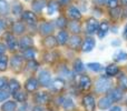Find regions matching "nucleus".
<instances>
[{
    "label": "nucleus",
    "mask_w": 127,
    "mask_h": 111,
    "mask_svg": "<svg viewBox=\"0 0 127 111\" xmlns=\"http://www.w3.org/2000/svg\"><path fill=\"white\" fill-rule=\"evenodd\" d=\"M10 66L13 72H16V73L21 72V70L24 69V59H22V57L19 55H13L10 59Z\"/></svg>",
    "instance_id": "f257e3e1"
},
{
    "label": "nucleus",
    "mask_w": 127,
    "mask_h": 111,
    "mask_svg": "<svg viewBox=\"0 0 127 111\" xmlns=\"http://www.w3.org/2000/svg\"><path fill=\"white\" fill-rule=\"evenodd\" d=\"M38 82L42 87H48L51 83V74L48 70H40L38 74Z\"/></svg>",
    "instance_id": "f03ea898"
},
{
    "label": "nucleus",
    "mask_w": 127,
    "mask_h": 111,
    "mask_svg": "<svg viewBox=\"0 0 127 111\" xmlns=\"http://www.w3.org/2000/svg\"><path fill=\"white\" fill-rule=\"evenodd\" d=\"M110 83L112 82H110L107 78L101 77L96 82V85H95V90H96L97 92H99V93H104V92H106L110 88Z\"/></svg>",
    "instance_id": "7ed1b4c3"
},
{
    "label": "nucleus",
    "mask_w": 127,
    "mask_h": 111,
    "mask_svg": "<svg viewBox=\"0 0 127 111\" xmlns=\"http://www.w3.org/2000/svg\"><path fill=\"white\" fill-rule=\"evenodd\" d=\"M4 40H6V44L9 48V50L16 51L18 48H19V42L17 41L15 36H12V33L7 32L6 35H4Z\"/></svg>",
    "instance_id": "20e7f679"
},
{
    "label": "nucleus",
    "mask_w": 127,
    "mask_h": 111,
    "mask_svg": "<svg viewBox=\"0 0 127 111\" xmlns=\"http://www.w3.org/2000/svg\"><path fill=\"white\" fill-rule=\"evenodd\" d=\"M98 27H99V23L95 18H89L87 19L86 21V32L88 35H94V33L97 32L98 30Z\"/></svg>",
    "instance_id": "39448f33"
},
{
    "label": "nucleus",
    "mask_w": 127,
    "mask_h": 111,
    "mask_svg": "<svg viewBox=\"0 0 127 111\" xmlns=\"http://www.w3.org/2000/svg\"><path fill=\"white\" fill-rule=\"evenodd\" d=\"M83 106L86 111H95L96 108V102H95V98L92 94H87L83 98Z\"/></svg>",
    "instance_id": "423d86ee"
},
{
    "label": "nucleus",
    "mask_w": 127,
    "mask_h": 111,
    "mask_svg": "<svg viewBox=\"0 0 127 111\" xmlns=\"http://www.w3.org/2000/svg\"><path fill=\"white\" fill-rule=\"evenodd\" d=\"M95 44H96V42H95L94 38L88 37V38H86V39L84 40V42L81 44V50H83L84 52H90V51L95 48Z\"/></svg>",
    "instance_id": "0eeeda50"
},
{
    "label": "nucleus",
    "mask_w": 127,
    "mask_h": 111,
    "mask_svg": "<svg viewBox=\"0 0 127 111\" xmlns=\"http://www.w3.org/2000/svg\"><path fill=\"white\" fill-rule=\"evenodd\" d=\"M38 87H39V82H38L37 79L32 78V77L27 79V81L25 82V89H26L28 92L36 91V90L38 89Z\"/></svg>",
    "instance_id": "6e6552de"
},
{
    "label": "nucleus",
    "mask_w": 127,
    "mask_h": 111,
    "mask_svg": "<svg viewBox=\"0 0 127 111\" xmlns=\"http://www.w3.org/2000/svg\"><path fill=\"white\" fill-rule=\"evenodd\" d=\"M39 30L42 36H49V35H51L54 31V24L49 21H44L40 24Z\"/></svg>",
    "instance_id": "1a4fd4ad"
},
{
    "label": "nucleus",
    "mask_w": 127,
    "mask_h": 111,
    "mask_svg": "<svg viewBox=\"0 0 127 111\" xmlns=\"http://www.w3.org/2000/svg\"><path fill=\"white\" fill-rule=\"evenodd\" d=\"M123 96H124L123 90L119 89V88H114V89H112L109 94H108V97L110 98V100H112L113 102H118V101H121Z\"/></svg>",
    "instance_id": "9d476101"
},
{
    "label": "nucleus",
    "mask_w": 127,
    "mask_h": 111,
    "mask_svg": "<svg viewBox=\"0 0 127 111\" xmlns=\"http://www.w3.org/2000/svg\"><path fill=\"white\" fill-rule=\"evenodd\" d=\"M33 100H35V102L37 103V105H46L49 101V94L44 91L37 92V93L35 94V97H33Z\"/></svg>",
    "instance_id": "9b49d317"
},
{
    "label": "nucleus",
    "mask_w": 127,
    "mask_h": 111,
    "mask_svg": "<svg viewBox=\"0 0 127 111\" xmlns=\"http://www.w3.org/2000/svg\"><path fill=\"white\" fill-rule=\"evenodd\" d=\"M32 44H33V40H32V38H30L29 36H24V37H21V39L19 40V48L21 49L22 51L28 48H31Z\"/></svg>",
    "instance_id": "f8f14e48"
},
{
    "label": "nucleus",
    "mask_w": 127,
    "mask_h": 111,
    "mask_svg": "<svg viewBox=\"0 0 127 111\" xmlns=\"http://www.w3.org/2000/svg\"><path fill=\"white\" fill-rule=\"evenodd\" d=\"M42 44H44V47L46 49H54V48H56V47H57V44H58L57 38L53 37V36H46V38H45Z\"/></svg>",
    "instance_id": "ddd939ff"
},
{
    "label": "nucleus",
    "mask_w": 127,
    "mask_h": 111,
    "mask_svg": "<svg viewBox=\"0 0 127 111\" xmlns=\"http://www.w3.org/2000/svg\"><path fill=\"white\" fill-rule=\"evenodd\" d=\"M50 88L53 91L55 92H60L65 88V81L60 78H57L50 83Z\"/></svg>",
    "instance_id": "4468645a"
},
{
    "label": "nucleus",
    "mask_w": 127,
    "mask_h": 111,
    "mask_svg": "<svg viewBox=\"0 0 127 111\" xmlns=\"http://www.w3.org/2000/svg\"><path fill=\"white\" fill-rule=\"evenodd\" d=\"M80 44H81V38L77 35L72 36L71 38L68 39V46H69V48L72 49V50L78 49V47L80 46Z\"/></svg>",
    "instance_id": "2eb2a0df"
},
{
    "label": "nucleus",
    "mask_w": 127,
    "mask_h": 111,
    "mask_svg": "<svg viewBox=\"0 0 127 111\" xmlns=\"http://www.w3.org/2000/svg\"><path fill=\"white\" fill-rule=\"evenodd\" d=\"M79 87L83 90L90 89V87H92V80H90L89 77L85 76V74L80 76V78H79Z\"/></svg>",
    "instance_id": "dca6fc26"
},
{
    "label": "nucleus",
    "mask_w": 127,
    "mask_h": 111,
    "mask_svg": "<svg viewBox=\"0 0 127 111\" xmlns=\"http://www.w3.org/2000/svg\"><path fill=\"white\" fill-rule=\"evenodd\" d=\"M108 30H109V24H108V22L103 21L99 23L98 30H97V35H98V37L101 39V38H104L108 33Z\"/></svg>",
    "instance_id": "f3484780"
},
{
    "label": "nucleus",
    "mask_w": 127,
    "mask_h": 111,
    "mask_svg": "<svg viewBox=\"0 0 127 111\" xmlns=\"http://www.w3.org/2000/svg\"><path fill=\"white\" fill-rule=\"evenodd\" d=\"M22 19L25 20L26 22H28V23H36L37 22V16L35 15L33 12H31V11H25V12H22Z\"/></svg>",
    "instance_id": "a211bd4d"
},
{
    "label": "nucleus",
    "mask_w": 127,
    "mask_h": 111,
    "mask_svg": "<svg viewBox=\"0 0 127 111\" xmlns=\"http://www.w3.org/2000/svg\"><path fill=\"white\" fill-rule=\"evenodd\" d=\"M67 13H68V17L72 20H78L81 18V13L76 7H69L67 10Z\"/></svg>",
    "instance_id": "6ab92c4d"
},
{
    "label": "nucleus",
    "mask_w": 127,
    "mask_h": 111,
    "mask_svg": "<svg viewBox=\"0 0 127 111\" xmlns=\"http://www.w3.org/2000/svg\"><path fill=\"white\" fill-rule=\"evenodd\" d=\"M25 30H26V27L22 22L17 21L12 24V32L15 35H22L25 32Z\"/></svg>",
    "instance_id": "aec40b11"
},
{
    "label": "nucleus",
    "mask_w": 127,
    "mask_h": 111,
    "mask_svg": "<svg viewBox=\"0 0 127 111\" xmlns=\"http://www.w3.org/2000/svg\"><path fill=\"white\" fill-rule=\"evenodd\" d=\"M47 6V1L46 0H35L32 2V9L36 12H41L42 9Z\"/></svg>",
    "instance_id": "412c9836"
},
{
    "label": "nucleus",
    "mask_w": 127,
    "mask_h": 111,
    "mask_svg": "<svg viewBox=\"0 0 127 111\" xmlns=\"http://www.w3.org/2000/svg\"><path fill=\"white\" fill-rule=\"evenodd\" d=\"M17 109V102L12 100H8L1 106L2 111H16Z\"/></svg>",
    "instance_id": "4be33fe9"
},
{
    "label": "nucleus",
    "mask_w": 127,
    "mask_h": 111,
    "mask_svg": "<svg viewBox=\"0 0 127 111\" xmlns=\"http://www.w3.org/2000/svg\"><path fill=\"white\" fill-rule=\"evenodd\" d=\"M68 39H69V36H68V32L65 30H62L58 32L57 35V41L59 44H66L68 42Z\"/></svg>",
    "instance_id": "5701e85b"
},
{
    "label": "nucleus",
    "mask_w": 127,
    "mask_h": 111,
    "mask_svg": "<svg viewBox=\"0 0 127 111\" xmlns=\"http://www.w3.org/2000/svg\"><path fill=\"white\" fill-rule=\"evenodd\" d=\"M57 11H58V3H57V1L53 0V1H50L49 3H47V15L53 16V15H55Z\"/></svg>",
    "instance_id": "b1692460"
},
{
    "label": "nucleus",
    "mask_w": 127,
    "mask_h": 111,
    "mask_svg": "<svg viewBox=\"0 0 127 111\" xmlns=\"http://www.w3.org/2000/svg\"><path fill=\"white\" fill-rule=\"evenodd\" d=\"M7 87H8L9 91L13 93V92L18 91V90L20 89V82L18 80H16V79H11V80H9Z\"/></svg>",
    "instance_id": "393cba45"
},
{
    "label": "nucleus",
    "mask_w": 127,
    "mask_h": 111,
    "mask_svg": "<svg viewBox=\"0 0 127 111\" xmlns=\"http://www.w3.org/2000/svg\"><path fill=\"white\" fill-rule=\"evenodd\" d=\"M36 55H37V51L31 47V48H28L26 50H24V58L27 59V60H35Z\"/></svg>",
    "instance_id": "a878e982"
},
{
    "label": "nucleus",
    "mask_w": 127,
    "mask_h": 111,
    "mask_svg": "<svg viewBox=\"0 0 127 111\" xmlns=\"http://www.w3.org/2000/svg\"><path fill=\"white\" fill-rule=\"evenodd\" d=\"M119 72V68L117 67L116 65H109L107 68H106V74H107L108 77H114L116 76L117 73Z\"/></svg>",
    "instance_id": "bb28decb"
},
{
    "label": "nucleus",
    "mask_w": 127,
    "mask_h": 111,
    "mask_svg": "<svg viewBox=\"0 0 127 111\" xmlns=\"http://www.w3.org/2000/svg\"><path fill=\"white\" fill-rule=\"evenodd\" d=\"M13 98L18 102H25L27 100V93L25 91H20V89L18 91L13 92Z\"/></svg>",
    "instance_id": "cd10ccee"
},
{
    "label": "nucleus",
    "mask_w": 127,
    "mask_h": 111,
    "mask_svg": "<svg viewBox=\"0 0 127 111\" xmlns=\"http://www.w3.org/2000/svg\"><path fill=\"white\" fill-rule=\"evenodd\" d=\"M112 102H113V101L110 100L109 97H105V98H101L100 100H99V102H98V107L100 108L101 110L107 109V108H109V107H110Z\"/></svg>",
    "instance_id": "c85d7f7f"
},
{
    "label": "nucleus",
    "mask_w": 127,
    "mask_h": 111,
    "mask_svg": "<svg viewBox=\"0 0 127 111\" xmlns=\"http://www.w3.org/2000/svg\"><path fill=\"white\" fill-rule=\"evenodd\" d=\"M60 105H62L64 107V109H66V110H70L75 107L74 102H72V100L70 98H62L60 99Z\"/></svg>",
    "instance_id": "c756f323"
},
{
    "label": "nucleus",
    "mask_w": 127,
    "mask_h": 111,
    "mask_svg": "<svg viewBox=\"0 0 127 111\" xmlns=\"http://www.w3.org/2000/svg\"><path fill=\"white\" fill-rule=\"evenodd\" d=\"M68 27H69V30L71 31L72 33H79L80 32V23L77 22L76 20H74V21L70 22V23L68 24Z\"/></svg>",
    "instance_id": "7c9ffc66"
},
{
    "label": "nucleus",
    "mask_w": 127,
    "mask_h": 111,
    "mask_svg": "<svg viewBox=\"0 0 127 111\" xmlns=\"http://www.w3.org/2000/svg\"><path fill=\"white\" fill-rule=\"evenodd\" d=\"M8 68V57L6 55L0 56V71H6Z\"/></svg>",
    "instance_id": "2f4dec72"
},
{
    "label": "nucleus",
    "mask_w": 127,
    "mask_h": 111,
    "mask_svg": "<svg viewBox=\"0 0 127 111\" xmlns=\"http://www.w3.org/2000/svg\"><path fill=\"white\" fill-rule=\"evenodd\" d=\"M9 12V4L4 0H0V15L3 16Z\"/></svg>",
    "instance_id": "473e14b6"
},
{
    "label": "nucleus",
    "mask_w": 127,
    "mask_h": 111,
    "mask_svg": "<svg viewBox=\"0 0 127 111\" xmlns=\"http://www.w3.org/2000/svg\"><path fill=\"white\" fill-rule=\"evenodd\" d=\"M118 85L121 87V89L123 90H127V76H124L122 74L118 78Z\"/></svg>",
    "instance_id": "72a5a7b5"
},
{
    "label": "nucleus",
    "mask_w": 127,
    "mask_h": 111,
    "mask_svg": "<svg viewBox=\"0 0 127 111\" xmlns=\"http://www.w3.org/2000/svg\"><path fill=\"white\" fill-rule=\"evenodd\" d=\"M87 68H88V69H90L92 71H95V72H98V71H100V70L103 69V67H101L100 63H96V62L88 63Z\"/></svg>",
    "instance_id": "f704fd0d"
},
{
    "label": "nucleus",
    "mask_w": 127,
    "mask_h": 111,
    "mask_svg": "<svg viewBox=\"0 0 127 111\" xmlns=\"http://www.w3.org/2000/svg\"><path fill=\"white\" fill-rule=\"evenodd\" d=\"M74 69L75 71L77 72H81L84 70V65L83 62H81V60H79V59H77L76 61L74 62Z\"/></svg>",
    "instance_id": "c9c22d12"
},
{
    "label": "nucleus",
    "mask_w": 127,
    "mask_h": 111,
    "mask_svg": "<svg viewBox=\"0 0 127 111\" xmlns=\"http://www.w3.org/2000/svg\"><path fill=\"white\" fill-rule=\"evenodd\" d=\"M115 60L116 61H125L127 60V53L124 51H119L116 56H115Z\"/></svg>",
    "instance_id": "e433bc0d"
},
{
    "label": "nucleus",
    "mask_w": 127,
    "mask_h": 111,
    "mask_svg": "<svg viewBox=\"0 0 127 111\" xmlns=\"http://www.w3.org/2000/svg\"><path fill=\"white\" fill-rule=\"evenodd\" d=\"M56 24H57L59 28H65V27L67 26V20L64 17H59L57 19V21H56Z\"/></svg>",
    "instance_id": "4c0bfd02"
},
{
    "label": "nucleus",
    "mask_w": 127,
    "mask_h": 111,
    "mask_svg": "<svg viewBox=\"0 0 127 111\" xmlns=\"http://www.w3.org/2000/svg\"><path fill=\"white\" fill-rule=\"evenodd\" d=\"M121 11H119V9H117V7L116 8H112L110 9V17L112 18H114V20H116L117 18H119L121 17Z\"/></svg>",
    "instance_id": "58836bf2"
},
{
    "label": "nucleus",
    "mask_w": 127,
    "mask_h": 111,
    "mask_svg": "<svg viewBox=\"0 0 127 111\" xmlns=\"http://www.w3.org/2000/svg\"><path fill=\"white\" fill-rule=\"evenodd\" d=\"M16 3L17 4H13L12 6V13L13 15H20L21 13V10H22V8H21V4H18V1H16Z\"/></svg>",
    "instance_id": "ea45409f"
},
{
    "label": "nucleus",
    "mask_w": 127,
    "mask_h": 111,
    "mask_svg": "<svg viewBox=\"0 0 127 111\" xmlns=\"http://www.w3.org/2000/svg\"><path fill=\"white\" fill-rule=\"evenodd\" d=\"M9 97V93L8 91H4V90H0V102H2V101L7 100Z\"/></svg>",
    "instance_id": "a19ab883"
},
{
    "label": "nucleus",
    "mask_w": 127,
    "mask_h": 111,
    "mask_svg": "<svg viewBox=\"0 0 127 111\" xmlns=\"http://www.w3.org/2000/svg\"><path fill=\"white\" fill-rule=\"evenodd\" d=\"M8 85V80L4 77H0V90H2L4 87H7Z\"/></svg>",
    "instance_id": "79ce46f5"
},
{
    "label": "nucleus",
    "mask_w": 127,
    "mask_h": 111,
    "mask_svg": "<svg viewBox=\"0 0 127 111\" xmlns=\"http://www.w3.org/2000/svg\"><path fill=\"white\" fill-rule=\"evenodd\" d=\"M109 8H116L117 4H118V0H108L107 1Z\"/></svg>",
    "instance_id": "37998d69"
},
{
    "label": "nucleus",
    "mask_w": 127,
    "mask_h": 111,
    "mask_svg": "<svg viewBox=\"0 0 127 111\" xmlns=\"http://www.w3.org/2000/svg\"><path fill=\"white\" fill-rule=\"evenodd\" d=\"M4 52H6V46L2 42H0V56L4 55Z\"/></svg>",
    "instance_id": "c03bdc74"
},
{
    "label": "nucleus",
    "mask_w": 127,
    "mask_h": 111,
    "mask_svg": "<svg viewBox=\"0 0 127 111\" xmlns=\"http://www.w3.org/2000/svg\"><path fill=\"white\" fill-rule=\"evenodd\" d=\"M31 111H46V110H45L40 105H38V106H36V107H33Z\"/></svg>",
    "instance_id": "a18cd8bd"
},
{
    "label": "nucleus",
    "mask_w": 127,
    "mask_h": 111,
    "mask_svg": "<svg viewBox=\"0 0 127 111\" xmlns=\"http://www.w3.org/2000/svg\"><path fill=\"white\" fill-rule=\"evenodd\" d=\"M70 1H71V0H59V3L60 4H64V6H66V4H69Z\"/></svg>",
    "instance_id": "49530a36"
},
{
    "label": "nucleus",
    "mask_w": 127,
    "mask_h": 111,
    "mask_svg": "<svg viewBox=\"0 0 127 111\" xmlns=\"http://www.w3.org/2000/svg\"><path fill=\"white\" fill-rule=\"evenodd\" d=\"M26 110H27V106L26 105H22L21 107L19 108V110H18V111H26Z\"/></svg>",
    "instance_id": "de8ad7c7"
},
{
    "label": "nucleus",
    "mask_w": 127,
    "mask_h": 111,
    "mask_svg": "<svg viewBox=\"0 0 127 111\" xmlns=\"http://www.w3.org/2000/svg\"><path fill=\"white\" fill-rule=\"evenodd\" d=\"M110 111H122V109L119 107H113L112 109H110Z\"/></svg>",
    "instance_id": "09e8293b"
},
{
    "label": "nucleus",
    "mask_w": 127,
    "mask_h": 111,
    "mask_svg": "<svg viewBox=\"0 0 127 111\" xmlns=\"http://www.w3.org/2000/svg\"><path fill=\"white\" fill-rule=\"evenodd\" d=\"M124 37H125V39H127V23H126L125 28H124Z\"/></svg>",
    "instance_id": "8fccbe9b"
},
{
    "label": "nucleus",
    "mask_w": 127,
    "mask_h": 111,
    "mask_svg": "<svg viewBox=\"0 0 127 111\" xmlns=\"http://www.w3.org/2000/svg\"><path fill=\"white\" fill-rule=\"evenodd\" d=\"M3 27H4V23H3V21L2 20H0V31L3 29Z\"/></svg>",
    "instance_id": "3c124183"
},
{
    "label": "nucleus",
    "mask_w": 127,
    "mask_h": 111,
    "mask_svg": "<svg viewBox=\"0 0 127 111\" xmlns=\"http://www.w3.org/2000/svg\"><path fill=\"white\" fill-rule=\"evenodd\" d=\"M122 3H123L124 6H127V0H122Z\"/></svg>",
    "instance_id": "603ef678"
},
{
    "label": "nucleus",
    "mask_w": 127,
    "mask_h": 111,
    "mask_svg": "<svg viewBox=\"0 0 127 111\" xmlns=\"http://www.w3.org/2000/svg\"><path fill=\"white\" fill-rule=\"evenodd\" d=\"M97 2H98V3H104V2H105V0H96Z\"/></svg>",
    "instance_id": "864d4df0"
},
{
    "label": "nucleus",
    "mask_w": 127,
    "mask_h": 111,
    "mask_svg": "<svg viewBox=\"0 0 127 111\" xmlns=\"http://www.w3.org/2000/svg\"><path fill=\"white\" fill-rule=\"evenodd\" d=\"M27 1H29V0H27Z\"/></svg>",
    "instance_id": "5fc2aeb1"
}]
</instances>
